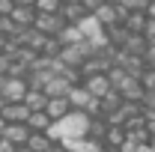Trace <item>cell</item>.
<instances>
[{"instance_id":"6da1fadb","label":"cell","mask_w":155,"mask_h":152,"mask_svg":"<svg viewBox=\"0 0 155 152\" xmlns=\"http://www.w3.org/2000/svg\"><path fill=\"white\" fill-rule=\"evenodd\" d=\"M90 128H93V116L81 114V111H69V114L57 119V122H51V128H48V137L54 140V143H63V140H78V137H90Z\"/></svg>"},{"instance_id":"7a4b0ae2","label":"cell","mask_w":155,"mask_h":152,"mask_svg":"<svg viewBox=\"0 0 155 152\" xmlns=\"http://www.w3.org/2000/svg\"><path fill=\"white\" fill-rule=\"evenodd\" d=\"M69 104H72V111H81V114H87V116H96L98 111H101V98H96L84 84H81V87H72Z\"/></svg>"},{"instance_id":"3957f363","label":"cell","mask_w":155,"mask_h":152,"mask_svg":"<svg viewBox=\"0 0 155 152\" xmlns=\"http://www.w3.org/2000/svg\"><path fill=\"white\" fill-rule=\"evenodd\" d=\"M27 90H30V84L24 78H3V84H0V95L6 101H24Z\"/></svg>"},{"instance_id":"277c9868","label":"cell","mask_w":155,"mask_h":152,"mask_svg":"<svg viewBox=\"0 0 155 152\" xmlns=\"http://www.w3.org/2000/svg\"><path fill=\"white\" fill-rule=\"evenodd\" d=\"M33 27H36L39 33H45V36H57L60 30L66 27V21H63V15H60V12H57V15H45V12H39Z\"/></svg>"},{"instance_id":"5b68a950","label":"cell","mask_w":155,"mask_h":152,"mask_svg":"<svg viewBox=\"0 0 155 152\" xmlns=\"http://www.w3.org/2000/svg\"><path fill=\"white\" fill-rule=\"evenodd\" d=\"M84 87L90 90V93L96 95V98H104V95L110 93L114 87H110V78L104 75V72H96V75H87L84 78Z\"/></svg>"},{"instance_id":"8992f818","label":"cell","mask_w":155,"mask_h":152,"mask_svg":"<svg viewBox=\"0 0 155 152\" xmlns=\"http://www.w3.org/2000/svg\"><path fill=\"white\" fill-rule=\"evenodd\" d=\"M30 125L27 122H9L6 125V131H3V137L12 143V146H27V140H30Z\"/></svg>"},{"instance_id":"52a82bcc","label":"cell","mask_w":155,"mask_h":152,"mask_svg":"<svg viewBox=\"0 0 155 152\" xmlns=\"http://www.w3.org/2000/svg\"><path fill=\"white\" fill-rule=\"evenodd\" d=\"M0 114H3V119H6V122H27L33 111H30L24 101H6V107H3Z\"/></svg>"},{"instance_id":"ba28073f","label":"cell","mask_w":155,"mask_h":152,"mask_svg":"<svg viewBox=\"0 0 155 152\" xmlns=\"http://www.w3.org/2000/svg\"><path fill=\"white\" fill-rule=\"evenodd\" d=\"M66 152H104L101 143L93 140V137H78V140H63Z\"/></svg>"},{"instance_id":"9c48e42d","label":"cell","mask_w":155,"mask_h":152,"mask_svg":"<svg viewBox=\"0 0 155 152\" xmlns=\"http://www.w3.org/2000/svg\"><path fill=\"white\" fill-rule=\"evenodd\" d=\"M60 15H63V21H66V24H78L81 18H87L90 12H87V6H84L81 0H72V3H66V6L60 9Z\"/></svg>"},{"instance_id":"30bf717a","label":"cell","mask_w":155,"mask_h":152,"mask_svg":"<svg viewBox=\"0 0 155 152\" xmlns=\"http://www.w3.org/2000/svg\"><path fill=\"white\" fill-rule=\"evenodd\" d=\"M72 111V104H69V98H48V107H45V114L51 116L54 122L57 119H63V116Z\"/></svg>"},{"instance_id":"8fae6325","label":"cell","mask_w":155,"mask_h":152,"mask_svg":"<svg viewBox=\"0 0 155 152\" xmlns=\"http://www.w3.org/2000/svg\"><path fill=\"white\" fill-rule=\"evenodd\" d=\"M24 104H27L33 114H36V111H45V107H48V95L42 93V90H33V87H30L27 95H24Z\"/></svg>"},{"instance_id":"7c38bea8","label":"cell","mask_w":155,"mask_h":152,"mask_svg":"<svg viewBox=\"0 0 155 152\" xmlns=\"http://www.w3.org/2000/svg\"><path fill=\"white\" fill-rule=\"evenodd\" d=\"M51 143H54V140H51L45 131H33V134H30V140H27V149H30V152H48V149H51Z\"/></svg>"},{"instance_id":"4fadbf2b","label":"cell","mask_w":155,"mask_h":152,"mask_svg":"<svg viewBox=\"0 0 155 152\" xmlns=\"http://www.w3.org/2000/svg\"><path fill=\"white\" fill-rule=\"evenodd\" d=\"M51 116L45 114V111H36V114H30V119H27V125H30V131H48L51 128Z\"/></svg>"},{"instance_id":"5bb4252c","label":"cell","mask_w":155,"mask_h":152,"mask_svg":"<svg viewBox=\"0 0 155 152\" xmlns=\"http://www.w3.org/2000/svg\"><path fill=\"white\" fill-rule=\"evenodd\" d=\"M63 9V0H36V12H45V15H57Z\"/></svg>"},{"instance_id":"9a60e30c","label":"cell","mask_w":155,"mask_h":152,"mask_svg":"<svg viewBox=\"0 0 155 152\" xmlns=\"http://www.w3.org/2000/svg\"><path fill=\"white\" fill-rule=\"evenodd\" d=\"M125 137H128V134H122L119 128H114V125L107 128V143H116V146H122V143H125Z\"/></svg>"},{"instance_id":"2e32d148","label":"cell","mask_w":155,"mask_h":152,"mask_svg":"<svg viewBox=\"0 0 155 152\" xmlns=\"http://www.w3.org/2000/svg\"><path fill=\"white\" fill-rule=\"evenodd\" d=\"M12 9H15V0H0V15H3V18H9Z\"/></svg>"},{"instance_id":"e0dca14e","label":"cell","mask_w":155,"mask_h":152,"mask_svg":"<svg viewBox=\"0 0 155 152\" xmlns=\"http://www.w3.org/2000/svg\"><path fill=\"white\" fill-rule=\"evenodd\" d=\"M143 87H146L149 93H155V72H146V75H143Z\"/></svg>"},{"instance_id":"ac0fdd59","label":"cell","mask_w":155,"mask_h":152,"mask_svg":"<svg viewBox=\"0 0 155 152\" xmlns=\"http://www.w3.org/2000/svg\"><path fill=\"white\" fill-rule=\"evenodd\" d=\"M146 18L155 21V0H149V6H146Z\"/></svg>"},{"instance_id":"d6986e66","label":"cell","mask_w":155,"mask_h":152,"mask_svg":"<svg viewBox=\"0 0 155 152\" xmlns=\"http://www.w3.org/2000/svg\"><path fill=\"white\" fill-rule=\"evenodd\" d=\"M15 6H36V0H15Z\"/></svg>"},{"instance_id":"ffe728a7","label":"cell","mask_w":155,"mask_h":152,"mask_svg":"<svg viewBox=\"0 0 155 152\" xmlns=\"http://www.w3.org/2000/svg\"><path fill=\"white\" fill-rule=\"evenodd\" d=\"M6 125H9V122H6V119H3V114H0V134L6 131Z\"/></svg>"},{"instance_id":"44dd1931","label":"cell","mask_w":155,"mask_h":152,"mask_svg":"<svg viewBox=\"0 0 155 152\" xmlns=\"http://www.w3.org/2000/svg\"><path fill=\"white\" fill-rule=\"evenodd\" d=\"M66 3H72V0H66Z\"/></svg>"},{"instance_id":"7402d4cb","label":"cell","mask_w":155,"mask_h":152,"mask_svg":"<svg viewBox=\"0 0 155 152\" xmlns=\"http://www.w3.org/2000/svg\"><path fill=\"white\" fill-rule=\"evenodd\" d=\"M146 3H149V0H146Z\"/></svg>"}]
</instances>
